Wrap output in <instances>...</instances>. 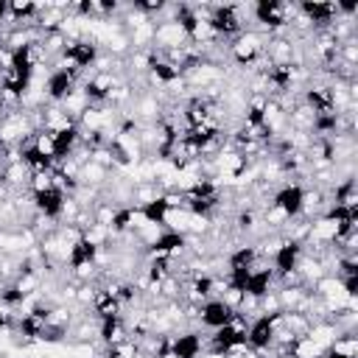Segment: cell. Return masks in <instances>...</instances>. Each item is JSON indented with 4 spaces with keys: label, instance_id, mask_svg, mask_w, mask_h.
Listing matches in <instances>:
<instances>
[{
    "label": "cell",
    "instance_id": "1",
    "mask_svg": "<svg viewBox=\"0 0 358 358\" xmlns=\"http://www.w3.org/2000/svg\"><path fill=\"white\" fill-rule=\"evenodd\" d=\"M204 20H207V25H210V31H213V36L218 42L221 39L224 42H232L238 34L246 31V20L241 17L238 3H213L210 14Z\"/></svg>",
    "mask_w": 358,
    "mask_h": 358
},
{
    "label": "cell",
    "instance_id": "2",
    "mask_svg": "<svg viewBox=\"0 0 358 358\" xmlns=\"http://www.w3.org/2000/svg\"><path fill=\"white\" fill-rule=\"evenodd\" d=\"M296 11V6H288V3H280V0H257L252 3V20L268 31V36H277L282 31H288V22H291V14Z\"/></svg>",
    "mask_w": 358,
    "mask_h": 358
},
{
    "label": "cell",
    "instance_id": "3",
    "mask_svg": "<svg viewBox=\"0 0 358 358\" xmlns=\"http://www.w3.org/2000/svg\"><path fill=\"white\" fill-rule=\"evenodd\" d=\"M263 48H266V36H263V34H257V31H249V28H246L243 34H238V36L227 45L229 59H232L238 67H249V70L260 62Z\"/></svg>",
    "mask_w": 358,
    "mask_h": 358
},
{
    "label": "cell",
    "instance_id": "4",
    "mask_svg": "<svg viewBox=\"0 0 358 358\" xmlns=\"http://www.w3.org/2000/svg\"><path fill=\"white\" fill-rule=\"evenodd\" d=\"M271 207H277L288 221L302 218V204H305V185L302 182H285L271 193Z\"/></svg>",
    "mask_w": 358,
    "mask_h": 358
},
{
    "label": "cell",
    "instance_id": "5",
    "mask_svg": "<svg viewBox=\"0 0 358 358\" xmlns=\"http://www.w3.org/2000/svg\"><path fill=\"white\" fill-rule=\"evenodd\" d=\"M28 196H31V207H34V213H36L39 218H45V221H50V224L62 221L64 204H67V193H64V190H59V187L53 185V187L42 190V193H28Z\"/></svg>",
    "mask_w": 358,
    "mask_h": 358
},
{
    "label": "cell",
    "instance_id": "6",
    "mask_svg": "<svg viewBox=\"0 0 358 358\" xmlns=\"http://www.w3.org/2000/svg\"><path fill=\"white\" fill-rule=\"evenodd\" d=\"M232 316H235V310H232L221 296H210V299H204V302L199 305L196 322H199L204 330H218V327L229 324Z\"/></svg>",
    "mask_w": 358,
    "mask_h": 358
},
{
    "label": "cell",
    "instance_id": "7",
    "mask_svg": "<svg viewBox=\"0 0 358 358\" xmlns=\"http://www.w3.org/2000/svg\"><path fill=\"white\" fill-rule=\"evenodd\" d=\"M299 260H302V243H299V241H291V238H285V235H282V243H280V246L274 249V255L268 257L274 277H282V274L296 271Z\"/></svg>",
    "mask_w": 358,
    "mask_h": 358
},
{
    "label": "cell",
    "instance_id": "8",
    "mask_svg": "<svg viewBox=\"0 0 358 358\" xmlns=\"http://www.w3.org/2000/svg\"><path fill=\"white\" fill-rule=\"evenodd\" d=\"M76 87H78V78L64 70H48V76L42 81V92H45L48 103H62Z\"/></svg>",
    "mask_w": 358,
    "mask_h": 358
},
{
    "label": "cell",
    "instance_id": "9",
    "mask_svg": "<svg viewBox=\"0 0 358 358\" xmlns=\"http://www.w3.org/2000/svg\"><path fill=\"white\" fill-rule=\"evenodd\" d=\"M204 350H207V333L182 330V333L171 336V352H173V358H201Z\"/></svg>",
    "mask_w": 358,
    "mask_h": 358
},
{
    "label": "cell",
    "instance_id": "10",
    "mask_svg": "<svg viewBox=\"0 0 358 358\" xmlns=\"http://www.w3.org/2000/svg\"><path fill=\"white\" fill-rule=\"evenodd\" d=\"M123 338H129V336H126L123 313H120V316H103V319H98V341H101L103 347H109V344H115V341H123Z\"/></svg>",
    "mask_w": 358,
    "mask_h": 358
},
{
    "label": "cell",
    "instance_id": "11",
    "mask_svg": "<svg viewBox=\"0 0 358 358\" xmlns=\"http://www.w3.org/2000/svg\"><path fill=\"white\" fill-rule=\"evenodd\" d=\"M90 308H92V316H95V319H103V316H120V313H123L120 299H117L115 294H109L103 285H98V291H95Z\"/></svg>",
    "mask_w": 358,
    "mask_h": 358
},
{
    "label": "cell",
    "instance_id": "12",
    "mask_svg": "<svg viewBox=\"0 0 358 358\" xmlns=\"http://www.w3.org/2000/svg\"><path fill=\"white\" fill-rule=\"evenodd\" d=\"M327 350H333V352H338V355H344V358H355V355H358V338H355V330L338 333Z\"/></svg>",
    "mask_w": 358,
    "mask_h": 358
},
{
    "label": "cell",
    "instance_id": "13",
    "mask_svg": "<svg viewBox=\"0 0 358 358\" xmlns=\"http://www.w3.org/2000/svg\"><path fill=\"white\" fill-rule=\"evenodd\" d=\"M140 213L145 215V221L148 224H165V215H168V207H165V201L157 196L154 201H148V204H143L140 207Z\"/></svg>",
    "mask_w": 358,
    "mask_h": 358
},
{
    "label": "cell",
    "instance_id": "14",
    "mask_svg": "<svg viewBox=\"0 0 358 358\" xmlns=\"http://www.w3.org/2000/svg\"><path fill=\"white\" fill-rule=\"evenodd\" d=\"M201 358H227V355H221V352H213V350H204V352H201Z\"/></svg>",
    "mask_w": 358,
    "mask_h": 358
}]
</instances>
